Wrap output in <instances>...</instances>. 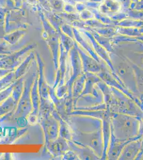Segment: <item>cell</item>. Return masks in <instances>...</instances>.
<instances>
[{
  "instance_id": "8992f818",
  "label": "cell",
  "mask_w": 143,
  "mask_h": 160,
  "mask_svg": "<svg viewBox=\"0 0 143 160\" xmlns=\"http://www.w3.org/2000/svg\"><path fill=\"white\" fill-rule=\"evenodd\" d=\"M115 27L116 26H111L106 28H96L93 30L96 31V33H98V34L100 35L101 36L110 38L114 37V35H115L118 33Z\"/></svg>"
},
{
  "instance_id": "6da1fadb",
  "label": "cell",
  "mask_w": 143,
  "mask_h": 160,
  "mask_svg": "<svg viewBox=\"0 0 143 160\" xmlns=\"http://www.w3.org/2000/svg\"><path fill=\"white\" fill-rule=\"evenodd\" d=\"M114 136L117 141L127 142L137 133L138 122L128 115H117L113 119Z\"/></svg>"
},
{
  "instance_id": "8fae6325",
  "label": "cell",
  "mask_w": 143,
  "mask_h": 160,
  "mask_svg": "<svg viewBox=\"0 0 143 160\" xmlns=\"http://www.w3.org/2000/svg\"><path fill=\"white\" fill-rule=\"evenodd\" d=\"M100 4L101 3L93 2L91 1H89L85 2V5L89 8V9H98Z\"/></svg>"
},
{
  "instance_id": "277c9868",
  "label": "cell",
  "mask_w": 143,
  "mask_h": 160,
  "mask_svg": "<svg viewBox=\"0 0 143 160\" xmlns=\"http://www.w3.org/2000/svg\"><path fill=\"white\" fill-rule=\"evenodd\" d=\"M121 5L117 0H105L99 7L100 12L108 15L119 12L121 10Z\"/></svg>"
},
{
  "instance_id": "3957f363",
  "label": "cell",
  "mask_w": 143,
  "mask_h": 160,
  "mask_svg": "<svg viewBox=\"0 0 143 160\" xmlns=\"http://www.w3.org/2000/svg\"><path fill=\"white\" fill-rule=\"evenodd\" d=\"M141 147V141H129L124 146L118 159L134 160L140 153Z\"/></svg>"
},
{
  "instance_id": "9a60e30c",
  "label": "cell",
  "mask_w": 143,
  "mask_h": 160,
  "mask_svg": "<svg viewBox=\"0 0 143 160\" xmlns=\"http://www.w3.org/2000/svg\"><path fill=\"white\" fill-rule=\"evenodd\" d=\"M140 32H141L142 34H143V26H142L141 28H140Z\"/></svg>"
},
{
  "instance_id": "5bb4252c",
  "label": "cell",
  "mask_w": 143,
  "mask_h": 160,
  "mask_svg": "<svg viewBox=\"0 0 143 160\" xmlns=\"http://www.w3.org/2000/svg\"><path fill=\"white\" fill-rule=\"evenodd\" d=\"M143 0H131L132 2H140V1H142Z\"/></svg>"
},
{
  "instance_id": "7c38bea8",
  "label": "cell",
  "mask_w": 143,
  "mask_h": 160,
  "mask_svg": "<svg viewBox=\"0 0 143 160\" xmlns=\"http://www.w3.org/2000/svg\"><path fill=\"white\" fill-rule=\"evenodd\" d=\"M138 68L143 69V55H140V58L135 60V64Z\"/></svg>"
},
{
  "instance_id": "30bf717a",
  "label": "cell",
  "mask_w": 143,
  "mask_h": 160,
  "mask_svg": "<svg viewBox=\"0 0 143 160\" xmlns=\"http://www.w3.org/2000/svg\"><path fill=\"white\" fill-rule=\"evenodd\" d=\"M121 5L122 8L123 9V11L130 9L131 4L132 3L131 0H117Z\"/></svg>"
},
{
  "instance_id": "4fadbf2b",
  "label": "cell",
  "mask_w": 143,
  "mask_h": 160,
  "mask_svg": "<svg viewBox=\"0 0 143 160\" xmlns=\"http://www.w3.org/2000/svg\"><path fill=\"white\" fill-rule=\"evenodd\" d=\"M91 1L93 2H97V3H101L105 1V0H91Z\"/></svg>"
},
{
  "instance_id": "7a4b0ae2",
  "label": "cell",
  "mask_w": 143,
  "mask_h": 160,
  "mask_svg": "<svg viewBox=\"0 0 143 160\" xmlns=\"http://www.w3.org/2000/svg\"><path fill=\"white\" fill-rule=\"evenodd\" d=\"M112 65L116 74L125 86L132 91L137 90L134 68L123 60L112 62Z\"/></svg>"
},
{
  "instance_id": "5b68a950",
  "label": "cell",
  "mask_w": 143,
  "mask_h": 160,
  "mask_svg": "<svg viewBox=\"0 0 143 160\" xmlns=\"http://www.w3.org/2000/svg\"><path fill=\"white\" fill-rule=\"evenodd\" d=\"M117 33L120 34L126 35L130 37H140L143 34L140 32V28H125L121 26H116Z\"/></svg>"
},
{
  "instance_id": "52a82bcc",
  "label": "cell",
  "mask_w": 143,
  "mask_h": 160,
  "mask_svg": "<svg viewBox=\"0 0 143 160\" xmlns=\"http://www.w3.org/2000/svg\"><path fill=\"white\" fill-rule=\"evenodd\" d=\"M134 70L137 89L143 94V69L136 66V68H134Z\"/></svg>"
},
{
  "instance_id": "ba28073f",
  "label": "cell",
  "mask_w": 143,
  "mask_h": 160,
  "mask_svg": "<svg viewBox=\"0 0 143 160\" xmlns=\"http://www.w3.org/2000/svg\"><path fill=\"white\" fill-rule=\"evenodd\" d=\"M123 12L127 13L129 18L135 20H143V11H136L129 9L127 10L123 11Z\"/></svg>"
},
{
  "instance_id": "9c48e42d",
  "label": "cell",
  "mask_w": 143,
  "mask_h": 160,
  "mask_svg": "<svg viewBox=\"0 0 143 160\" xmlns=\"http://www.w3.org/2000/svg\"><path fill=\"white\" fill-rule=\"evenodd\" d=\"M82 18L84 20H90L94 19V15L90 10H84L82 11L81 15Z\"/></svg>"
}]
</instances>
